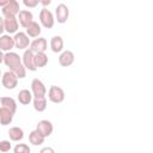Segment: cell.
Returning a JSON list of instances; mask_svg holds the SVG:
<instances>
[{
  "label": "cell",
  "instance_id": "6da1fadb",
  "mask_svg": "<svg viewBox=\"0 0 153 153\" xmlns=\"http://www.w3.org/2000/svg\"><path fill=\"white\" fill-rule=\"evenodd\" d=\"M1 61H2L7 67H10V71H14L17 67H19L20 65H23L20 56H19L17 53H14V51L5 53V54L2 55Z\"/></svg>",
  "mask_w": 153,
  "mask_h": 153
},
{
  "label": "cell",
  "instance_id": "7a4b0ae2",
  "mask_svg": "<svg viewBox=\"0 0 153 153\" xmlns=\"http://www.w3.org/2000/svg\"><path fill=\"white\" fill-rule=\"evenodd\" d=\"M1 84L6 90H13L18 85V76L12 71H7L2 74Z\"/></svg>",
  "mask_w": 153,
  "mask_h": 153
},
{
  "label": "cell",
  "instance_id": "3957f363",
  "mask_svg": "<svg viewBox=\"0 0 153 153\" xmlns=\"http://www.w3.org/2000/svg\"><path fill=\"white\" fill-rule=\"evenodd\" d=\"M48 98L53 103H62L65 100V91L60 86L53 85L48 91Z\"/></svg>",
  "mask_w": 153,
  "mask_h": 153
},
{
  "label": "cell",
  "instance_id": "277c9868",
  "mask_svg": "<svg viewBox=\"0 0 153 153\" xmlns=\"http://www.w3.org/2000/svg\"><path fill=\"white\" fill-rule=\"evenodd\" d=\"M39 22H41V24H42L44 27L50 29V27L54 26L55 18H54L53 13H51L48 8L43 7V8L41 10V12H39Z\"/></svg>",
  "mask_w": 153,
  "mask_h": 153
},
{
  "label": "cell",
  "instance_id": "5b68a950",
  "mask_svg": "<svg viewBox=\"0 0 153 153\" xmlns=\"http://www.w3.org/2000/svg\"><path fill=\"white\" fill-rule=\"evenodd\" d=\"M22 60H23V65L25 66L26 69H29V71H31V72H35V71L37 69L36 62H35V53H33L32 50L26 49V50L24 51V54H23Z\"/></svg>",
  "mask_w": 153,
  "mask_h": 153
},
{
  "label": "cell",
  "instance_id": "8992f818",
  "mask_svg": "<svg viewBox=\"0 0 153 153\" xmlns=\"http://www.w3.org/2000/svg\"><path fill=\"white\" fill-rule=\"evenodd\" d=\"M31 92L35 97H44L47 93V87L41 79L35 78L31 81Z\"/></svg>",
  "mask_w": 153,
  "mask_h": 153
},
{
  "label": "cell",
  "instance_id": "52a82bcc",
  "mask_svg": "<svg viewBox=\"0 0 153 153\" xmlns=\"http://www.w3.org/2000/svg\"><path fill=\"white\" fill-rule=\"evenodd\" d=\"M14 44L18 49H26L27 47H30L31 42H30V38L27 36L26 32H23V31H19L14 35Z\"/></svg>",
  "mask_w": 153,
  "mask_h": 153
},
{
  "label": "cell",
  "instance_id": "ba28073f",
  "mask_svg": "<svg viewBox=\"0 0 153 153\" xmlns=\"http://www.w3.org/2000/svg\"><path fill=\"white\" fill-rule=\"evenodd\" d=\"M22 10L19 8V2L17 0H10L8 4L1 8V12L4 14V17H10V16H16L19 14Z\"/></svg>",
  "mask_w": 153,
  "mask_h": 153
},
{
  "label": "cell",
  "instance_id": "9c48e42d",
  "mask_svg": "<svg viewBox=\"0 0 153 153\" xmlns=\"http://www.w3.org/2000/svg\"><path fill=\"white\" fill-rule=\"evenodd\" d=\"M55 16H56V20L59 23H61V24L66 23L68 17H69V10H68L67 5L63 4V2L59 4L55 8Z\"/></svg>",
  "mask_w": 153,
  "mask_h": 153
},
{
  "label": "cell",
  "instance_id": "30bf717a",
  "mask_svg": "<svg viewBox=\"0 0 153 153\" xmlns=\"http://www.w3.org/2000/svg\"><path fill=\"white\" fill-rule=\"evenodd\" d=\"M48 48V42L44 37H38V38H35L31 44H30V50H32L35 54L37 53H44Z\"/></svg>",
  "mask_w": 153,
  "mask_h": 153
},
{
  "label": "cell",
  "instance_id": "8fae6325",
  "mask_svg": "<svg viewBox=\"0 0 153 153\" xmlns=\"http://www.w3.org/2000/svg\"><path fill=\"white\" fill-rule=\"evenodd\" d=\"M36 130H38L44 137H48L53 134V130H54V126L50 121L48 120H41L38 123H37V127H36Z\"/></svg>",
  "mask_w": 153,
  "mask_h": 153
},
{
  "label": "cell",
  "instance_id": "7c38bea8",
  "mask_svg": "<svg viewBox=\"0 0 153 153\" xmlns=\"http://www.w3.org/2000/svg\"><path fill=\"white\" fill-rule=\"evenodd\" d=\"M4 25H5V30L10 33H17V30H18V19L16 16H10V17H4Z\"/></svg>",
  "mask_w": 153,
  "mask_h": 153
},
{
  "label": "cell",
  "instance_id": "4fadbf2b",
  "mask_svg": "<svg viewBox=\"0 0 153 153\" xmlns=\"http://www.w3.org/2000/svg\"><path fill=\"white\" fill-rule=\"evenodd\" d=\"M18 20L23 27H27L29 24L33 22V14L29 10H22L18 14Z\"/></svg>",
  "mask_w": 153,
  "mask_h": 153
},
{
  "label": "cell",
  "instance_id": "5bb4252c",
  "mask_svg": "<svg viewBox=\"0 0 153 153\" xmlns=\"http://www.w3.org/2000/svg\"><path fill=\"white\" fill-rule=\"evenodd\" d=\"M74 54L71 50H63L59 56V63L62 67H68L74 62Z\"/></svg>",
  "mask_w": 153,
  "mask_h": 153
},
{
  "label": "cell",
  "instance_id": "9a60e30c",
  "mask_svg": "<svg viewBox=\"0 0 153 153\" xmlns=\"http://www.w3.org/2000/svg\"><path fill=\"white\" fill-rule=\"evenodd\" d=\"M13 47H16L14 38L11 37L10 35H1V37H0V49L2 51L8 53Z\"/></svg>",
  "mask_w": 153,
  "mask_h": 153
},
{
  "label": "cell",
  "instance_id": "2e32d148",
  "mask_svg": "<svg viewBox=\"0 0 153 153\" xmlns=\"http://www.w3.org/2000/svg\"><path fill=\"white\" fill-rule=\"evenodd\" d=\"M0 103H1V108H5L14 114L17 111V103L12 97H1Z\"/></svg>",
  "mask_w": 153,
  "mask_h": 153
},
{
  "label": "cell",
  "instance_id": "e0dca14e",
  "mask_svg": "<svg viewBox=\"0 0 153 153\" xmlns=\"http://www.w3.org/2000/svg\"><path fill=\"white\" fill-rule=\"evenodd\" d=\"M50 48L54 53H60L63 49V39L61 36H53L50 39Z\"/></svg>",
  "mask_w": 153,
  "mask_h": 153
},
{
  "label": "cell",
  "instance_id": "ac0fdd59",
  "mask_svg": "<svg viewBox=\"0 0 153 153\" xmlns=\"http://www.w3.org/2000/svg\"><path fill=\"white\" fill-rule=\"evenodd\" d=\"M18 100H19L20 104L27 105L32 100V92L29 91V90H26V88L20 90L19 93H18Z\"/></svg>",
  "mask_w": 153,
  "mask_h": 153
},
{
  "label": "cell",
  "instance_id": "d6986e66",
  "mask_svg": "<svg viewBox=\"0 0 153 153\" xmlns=\"http://www.w3.org/2000/svg\"><path fill=\"white\" fill-rule=\"evenodd\" d=\"M13 112H11L10 110L5 109V108H0V122L2 126H7L12 122L13 120Z\"/></svg>",
  "mask_w": 153,
  "mask_h": 153
},
{
  "label": "cell",
  "instance_id": "ffe728a7",
  "mask_svg": "<svg viewBox=\"0 0 153 153\" xmlns=\"http://www.w3.org/2000/svg\"><path fill=\"white\" fill-rule=\"evenodd\" d=\"M44 136L38 131V130H32L30 134H29V141L33 145V146H39L44 142Z\"/></svg>",
  "mask_w": 153,
  "mask_h": 153
},
{
  "label": "cell",
  "instance_id": "44dd1931",
  "mask_svg": "<svg viewBox=\"0 0 153 153\" xmlns=\"http://www.w3.org/2000/svg\"><path fill=\"white\" fill-rule=\"evenodd\" d=\"M8 135L12 141H20L24 137V131L20 127H11L8 130Z\"/></svg>",
  "mask_w": 153,
  "mask_h": 153
},
{
  "label": "cell",
  "instance_id": "7402d4cb",
  "mask_svg": "<svg viewBox=\"0 0 153 153\" xmlns=\"http://www.w3.org/2000/svg\"><path fill=\"white\" fill-rule=\"evenodd\" d=\"M41 25L37 22H32L31 24H29V26L26 27V33L30 37H38L41 35Z\"/></svg>",
  "mask_w": 153,
  "mask_h": 153
},
{
  "label": "cell",
  "instance_id": "603a6c76",
  "mask_svg": "<svg viewBox=\"0 0 153 153\" xmlns=\"http://www.w3.org/2000/svg\"><path fill=\"white\" fill-rule=\"evenodd\" d=\"M33 109L38 112H42L47 109V99L44 97H35L33 98Z\"/></svg>",
  "mask_w": 153,
  "mask_h": 153
},
{
  "label": "cell",
  "instance_id": "cb8c5ba5",
  "mask_svg": "<svg viewBox=\"0 0 153 153\" xmlns=\"http://www.w3.org/2000/svg\"><path fill=\"white\" fill-rule=\"evenodd\" d=\"M35 62H36V67L37 68H42L45 67L48 65V56L45 53H37L35 54Z\"/></svg>",
  "mask_w": 153,
  "mask_h": 153
},
{
  "label": "cell",
  "instance_id": "d4e9b609",
  "mask_svg": "<svg viewBox=\"0 0 153 153\" xmlns=\"http://www.w3.org/2000/svg\"><path fill=\"white\" fill-rule=\"evenodd\" d=\"M13 151L14 153H31V148L26 143H17Z\"/></svg>",
  "mask_w": 153,
  "mask_h": 153
},
{
  "label": "cell",
  "instance_id": "484cf974",
  "mask_svg": "<svg viewBox=\"0 0 153 153\" xmlns=\"http://www.w3.org/2000/svg\"><path fill=\"white\" fill-rule=\"evenodd\" d=\"M11 149V143L7 140H1L0 141V151L1 152H8Z\"/></svg>",
  "mask_w": 153,
  "mask_h": 153
},
{
  "label": "cell",
  "instance_id": "4316f807",
  "mask_svg": "<svg viewBox=\"0 0 153 153\" xmlns=\"http://www.w3.org/2000/svg\"><path fill=\"white\" fill-rule=\"evenodd\" d=\"M23 4H24L26 7H36V6L39 4V1H38V0H24Z\"/></svg>",
  "mask_w": 153,
  "mask_h": 153
},
{
  "label": "cell",
  "instance_id": "83f0119b",
  "mask_svg": "<svg viewBox=\"0 0 153 153\" xmlns=\"http://www.w3.org/2000/svg\"><path fill=\"white\" fill-rule=\"evenodd\" d=\"M39 153H55V151L51 147H44L39 151Z\"/></svg>",
  "mask_w": 153,
  "mask_h": 153
},
{
  "label": "cell",
  "instance_id": "f1b7e54d",
  "mask_svg": "<svg viewBox=\"0 0 153 153\" xmlns=\"http://www.w3.org/2000/svg\"><path fill=\"white\" fill-rule=\"evenodd\" d=\"M39 4H42L43 6H47V5H50L51 4V0H41Z\"/></svg>",
  "mask_w": 153,
  "mask_h": 153
}]
</instances>
